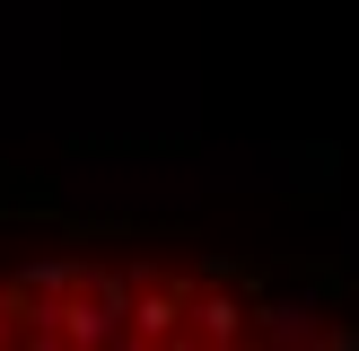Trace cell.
<instances>
[{
	"label": "cell",
	"mask_w": 359,
	"mask_h": 351,
	"mask_svg": "<svg viewBox=\"0 0 359 351\" xmlns=\"http://www.w3.org/2000/svg\"><path fill=\"white\" fill-rule=\"evenodd\" d=\"M272 298L245 272H202L184 255H79V263H18L0 281V343H132V333H280Z\"/></svg>",
	"instance_id": "cell-1"
}]
</instances>
